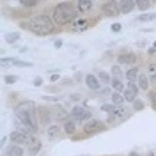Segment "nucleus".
I'll list each match as a JSON object with an SVG mask.
<instances>
[{
  "label": "nucleus",
  "instance_id": "nucleus-33",
  "mask_svg": "<svg viewBox=\"0 0 156 156\" xmlns=\"http://www.w3.org/2000/svg\"><path fill=\"white\" fill-rule=\"evenodd\" d=\"M101 108H103L105 112H108V114H112V112H114V105H103Z\"/></svg>",
  "mask_w": 156,
  "mask_h": 156
},
{
  "label": "nucleus",
  "instance_id": "nucleus-40",
  "mask_svg": "<svg viewBox=\"0 0 156 156\" xmlns=\"http://www.w3.org/2000/svg\"><path fill=\"white\" fill-rule=\"evenodd\" d=\"M130 156H140V154H137V153H130Z\"/></svg>",
  "mask_w": 156,
  "mask_h": 156
},
{
  "label": "nucleus",
  "instance_id": "nucleus-9",
  "mask_svg": "<svg viewBox=\"0 0 156 156\" xmlns=\"http://www.w3.org/2000/svg\"><path fill=\"white\" fill-rule=\"evenodd\" d=\"M85 83H87V87L92 89V91H99V87H101V82L98 80L96 75H87V76H85Z\"/></svg>",
  "mask_w": 156,
  "mask_h": 156
},
{
  "label": "nucleus",
  "instance_id": "nucleus-37",
  "mask_svg": "<svg viewBox=\"0 0 156 156\" xmlns=\"http://www.w3.org/2000/svg\"><path fill=\"white\" fill-rule=\"evenodd\" d=\"M53 46H55V48H61V46H62V41H61V39H57V41L53 43Z\"/></svg>",
  "mask_w": 156,
  "mask_h": 156
},
{
  "label": "nucleus",
  "instance_id": "nucleus-18",
  "mask_svg": "<svg viewBox=\"0 0 156 156\" xmlns=\"http://www.w3.org/2000/svg\"><path fill=\"white\" fill-rule=\"evenodd\" d=\"M18 39H20V32H9V34H5V37H4V41L7 43V44H14Z\"/></svg>",
  "mask_w": 156,
  "mask_h": 156
},
{
  "label": "nucleus",
  "instance_id": "nucleus-4",
  "mask_svg": "<svg viewBox=\"0 0 156 156\" xmlns=\"http://www.w3.org/2000/svg\"><path fill=\"white\" fill-rule=\"evenodd\" d=\"M32 137L34 135H29V133H23V131H12L9 135V140L12 144H16V146H29V142L32 140Z\"/></svg>",
  "mask_w": 156,
  "mask_h": 156
},
{
  "label": "nucleus",
  "instance_id": "nucleus-21",
  "mask_svg": "<svg viewBox=\"0 0 156 156\" xmlns=\"http://www.w3.org/2000/svg\"><path fill=\"white\" fill-rule=\"evenodd\" d=\"M138 76H140V73H138V69H137V68H131V69H128V71H126V78H128L130 82H133V80L138 78Z\"/></svg>",
  "mask_w": 156,
  "mask_h": 156
},
{
  "label": "nucleus",
  "instance_id": "nucleus-8",
  "mask_svg": "<svg viewBox=\"0 0 156 156\" xmlns=\"http://www.w3.org/2000/svg\"><path fill=\"white\" fill-rule=\"evenodd\" d=\"M103 12L106 16H119L121 9H119V2H105L103 4Z\"/></svg>",
  "mask_w": 156,
  "mask_h": 156
},
{
  "label": "nucleus",
  "instance_id": "nucleus-20",
  "mask_svg": "<svg viewBox=\"0 0 156 156\" xmlns=\"http://www.w3.org/2000/svg\"><path fill=\"white\" fill-rule=\"evenodd\" d=\"M98 80H99L101 83H106V85H108V83H112V78H110V75L105 73V71H98Z\"/></svg>",
  "mask_w": 156,
  "mask_h": 156
},
{
  "label": "nucleus",
  "instance_id": "nucleus-39",
  "mask_svg": "<svg viewBox=\"0 0 156 156\" xmlns=\"http://www.w3.org/2000/svg\"><path fill=\"white\" fill-rule=\"evenodd\" d=\"M59 80V75H52V82H57Z\"/></svg>",
  "mask_w": 156,
  "mask_h": 156
},
{
  "label": "nucleus",
  "instance_id": "nucleus-10",
  "mask_svg": "<svg viewBox=\"0 0 156 156\" xmlns=\"http://www.w3.org/2000/svg\"><path fill=\"white\" fill-rule=\"evenodd\" d=\"M126 115V110L123 108V106H114V112L110 114V117H108V121L110 123H115V121H121V119H124Z\"/></svg>",
  "mask_w": 156,
  "mask_h": 156
},
{
  "label": "nucleus",
  "instance_id": "nucleus-26",
  "mask_svg": "<svg viewBox=\"0 0 156 156\" xmlns=\"http://www.w3.org/2000/svg\"><path fill=\"white\" fill-rule=\"evenodd\" d=\"M59 131H61V128H59L57 124H52L50 128H48V137H50V138H53V137L59 135Z\"/></svg>",
  "mask_w": 156,
  "mask_h": 156
},
{
  "label": "nucleus",
  "instance_id": "nucleus-41",
  "mask_svg": "<svg viewBox=\"0 0 156 156\" xmlns=\"http://www.w3.org/2000/svg\"><path fill=\"white\" fill-rule=\"evenodd\" d=\"M153 48H154V50H156V43H154V46H153Z\"/></svg>",
  "mask_w": 156,
  "mask_h": 156
},
{
  "label": "nucleus",
  "instance_id": "nucleus-2",
  "mask_svg": "<svg viewBox=\"0 0 156 156\" xmlns=\"http://www.w3.org/2000/svg\"><path fill=\"white\" fill-rule=\"evenodd\" d=\"M21 27L34 32V34H37V36H46V34H50L53 30V20L48 18L46 14H39V16H34L30 20L23 21Z\"/></svg>",
  "mask_w": 156,
  "mask_h": 156
},
{
  "label": "nucleus",
  "instance_id": "nucleus-7",
  "mask_svg": "<svg viewBox=\"0 0 156 156\" xmlns=\"http://www.w3.org/2000/svg\"><path fill=\"white\" fill-rule=\"evenodd\" d=\"M137 94H138V85L133 83V82L126 83V89H124V99L126 101H135Z\"/></svg>",
  "mask_w": 156,
  "mask_h": 156
},
{
  "label": "nucleus",
  "instance_id": "nucleus-27",
  "mask_svg": "<svg viewBox=\"0 0 156 156\" xmlns=\"http://www.w3.org/2000/svg\"><path fill=\"white\" fill-rule=\"evenodd\" d=\"M137 7L140 11H146V9L151 7V2H149V0H138V2H137Z\"/></svg>",
  "mask_w": 156,
  "mask_h": 156
},
{
  "label": "nucleus",
  "instance_id": "nucleus-15",
  "mask_svg": "<svg viewBox=\"0 0 156 156\" xmlns=\"http://www.w3.org/2000/svg\"><path fill=\"white\" fill-rule=\"evenodd\" d=\"M27 149H29V153H30V154H36V153L41 149V140H37L36 137H32V140L29 142Z\"/></svg>",
  "mask_w": 156,
  "mask_h": 156
},
{
  "label": "nucleus",
  "instance_id": "nucleus-23",
  "mask_svg": "<svg viewBox=\"0 0 156 156\" xmlns=\"http://www.w3.org/2000/svg\"><path fill=\"white\" fill-rule=\"evenodd\" d=\"M87 29V20H78V21H75V27H73V30L75 32H82Z\"/></svg>",
  "mask_w": 156,
  "mask_h": 156
},
{
  "label": "nucleus",
  "instance_id": "nucleus-12",
  "mask_svg": "<svg viewBox=\"0 0 156 156\" xmlns=\"http://www.w3.org/2000/svg\"><path fill=\"white\" fill-rule=\"evenodd\" d=\"M0 64H14V66H20V68H32V62H25V61H18V59H2Z\"/></svg>",
  "mask_w": 156,
  "mask_h": 156
},
{
  "label": "nucleus",
  "instance_id": "nucleus-42",
  "mask_svg": "<svg viewBox=\"0 0 156 156\" xmlns=\"http://www.w3.org/2000/svg\"><path fill=\"white\" fill-rule=\"evenodd\" d=\"M147 156H154V154H147Z\"/></svg>",
  "mask_w": 156,
  "mask_h": 156
},
{
  "label": "nucleus",
  "instance_id": "nucleus-14",
  "mask_svg": "<svg viewBox=\"0 0 156 156\" xmlns=\"http://www.w3.org/2000/svg\"><path fill=\"white\" fill-rule=\"evenodd\" d=\"M117 62L119 64H135L137 62V55H133V53H123V55H119Z\"/></svg>",
  "mask_w": 156,
  "mask_h": 156
},
{
  "label": "nucleus",
  "instance_id": "nucleus-3",
  "mask_svg": "<svg viewBox=\"0 0 156 156\" xmlns=\"http://www.w3.org/2000/svg\"><path fill=\"white\" fill-rule=\"evenodd\" d=\"M78 14V11H75V4L71 2H61L55 9H53V23L57 25H68L69 21H73Z\"/></svg>",
  "mask_w": 156,
  "mask_h": 156
},
{
  "label": "nucleus",
  "instance_id": "nucleus-36",
  "mask_svg": "<svg viewBox=\"0 0 156 156\" xmlns=\"http://www.w3.org/2000/svg\"><path fill=\"white\" fill-rule=\"evenodd\" d=\"M121 27H123L121 23H114V25H112V30L114 32H121Z\"/></svg>",
  "mask_w": 156,
  "mask_h": 156
},
{
  "label": "nucleus",
  "instance_id": "nucleus-31",
  "mask_svg": "<svg viewBox=\"0 0 156 156\" xmlns=\"http://www.w3.org/2000/svg\"><path fill=\"white\" fill-rule=\"evenodd\" d=\"M149 101L153 105V108H156V92H149Z\"/></svg>",
  "mask_w": 156,
  "mask_h": 156
},
{
  "label": "nucleus",
  "instance_id": "nucleus-16",
  "mask_svg": "<svg viewBox=\"0 0 156 156\" xmlns=\"http://www.w3.org/2000/svg\"><path fill=\"white\" fill-rule=\"evenodd\" d=\"M92 2H89V0H80V2H76V9L78 12H87V11L92 9Z\"/></svg>",
  "mask_w": 156,
  "mask_h": 156
},
{
  "label": "nucleus",
  "instance_id": "nucleus-38",
  "mask_svg": "<svg viewBox=\"0 0 156 156\" xmlns=\"http://www.w3.org/2000/svg\"><path fill=\"white\" fill-rule=\"evenodd\" d=\"M147 53H149V55H154L156 50H154V48H149V50H147Z\"/></svg>",
  "mask_w": 156,
  "mask_h": 156
},
{
  "label": "nucleus",
  "instance_id": "nucleus-34",
  "mask_svg": "<svg viewBox=\"0 0 156 156\" xmlns=\"http://www.w3.org/2000/svg\"><path fill=\"white\" fill-rule=\"evenodd\" d=\"M34 85H36V87H41V85H43V78L36 76V78H34Z\"/></svg>",
  "mask_w": 156,
  "mask_h": 156
},
{
  "label": "nucleus",
  "instance_id": "nucleus-24",
  "mask_svg": "<svg viewBox=\"0 0 156 156\" xmlns=\"http://www.w3.org/2000/svg\"><path fill=\"white\" fill-rule=\"evenodd\" d=\"M156 20V12H147V14H140L138 21H153Z\"/></svg>",
  "mask_w": 156,
  "mask_h": 156
},
{
  "label": "nucleus",
  "instance_id": "nucleus-6",
  "mask_svg": "<svg viewBox=\"0 0 156 156\" xmlns=\"http://www.w3.org/2000/svg\"><path fill=\"white\" fill-rule=\"evenodd\" d=\"M103 130H105V124L101 123V121H96V119L89 121L87 124L83 126V131H85L87 135H92V133H96V131H103Z\"/></svg>",
  "mask_w": 156,
  "mask_h": 156
},
{
  "label": "nucleus",
  "instance_id": "nucleus-35",
  "mask_svg": "<svg viewBox=\"0 0 156 156\" xmlns=\"http://www.w3.org/2000/svg\"><path fill=\"white\" fill-rule=\"evenodd\" d=\"M112 73H114V76H119V75H121V68H119V66H114V68H112Z\"/></svg>",
  "mask_w": 156,
  "mask_h": 156
},
{
  "label": "nucleus",
  "instance_id": "nucleus-25",
  "mask_svg": "<svg viewBox=\"0 0 156 156\" xmlns=\"http://www.w3.org/2000/svg\"><path fill=\"white\" fill-rule=\"evenodd\" d=\"M147 87H149L147 76L146 75H140V76H138V89H147Z\"/></svg>",
  "mask_w": 156,
  "mask_h": 156
},
{
  "label": "nucleus",
  "instance_id": "nucleus-30",
  "mask_svg": "<svg viewBox=\"0 0 156 156\" xmlns=\"http://www.w3.org/2000/svg\"><path fill=\"white\" fill-rule=\"evenodd\" d=\"M149 75H151L153 80H156V64H151L149 66Z\"/></svg>",
  "mask_w": 156,
  "mask_h": 156
},
{
  "label": "nucleus",
  "instance_id": "nucleus-29",
  "mask_svg": "<svg viewBox=\"0 0 156 156\" xmlns=\"http://www.w3.org/2000/svg\"><path fill=\"white\" fill-rule=\"evenodd\" d=\"M4 82H5V83H11V85H12V83L18 82V76H14V75H7V76H4Z\"/></svg>",
  "mask_w": 156,
  "mask_h": 156
},
{
  "label": "nucleus",
  "instance_id": "nucleus-22",
  "mask_svg": "<svg viewBox=\"0 0 156 156\" xmlns=\"http://www.w3.org/2000/svg\"><path fill=\"white\" fill-rule=\"evenodd\" d=\"M112 87H114L115 92H121V91H124V89H126V85L121 82L119 78H114V80H112Z\"/></svg>",
  "mask_w": 156,
  "mask_h": 156
},
{
  "label": "nucleus",
  "instance_id": "nucleus-19",
  "mask_svg": "<svg viewBox=\"0 0 156 156\" xmlns=\"http://www.w3.org/2000/svg\"><path fill=\"white\" fill-rule=\"evenodd\" d=\"M123 101H124V94H121V92H114V94H112V105L121 106Z\"/></svg>",
  "mask_w": 156,
  "mask_h": 156
},
{
  "label": "nucleus",
  "instance_id": "nucleus-17",
  "mask_svg": "<svg viewBox=\"0 0 156 156\" xmlns=\"http://www.w3.org/2000/svg\"><path fill=\"white\" fill-rule=\"evenodd\" d=\"M75 130H76L75 121H73V119H66V121H64V131H66L68 135H73Z\"/></svg>",
  "mask_w": 156,
  "mask_h": 156
},
{
  "label": "nucleus",
  "instance_id": "nucleus-1",
  "mask_svg": "<svg viewBox=\"0 0 156 156\" xmlns=\"http://www.w3.org/2000/svg\"><path fill=\"white\" fill-rule=\"evenodd\" d=\"M14 117L27 128V133L34 135L37 131V121H36V105L32 101H21L14 108Z\"/></svg>",
  "mask_w": 156,
  "mask_h": 156
},
{
  "label": "nucleus",
  "instance_id": "nucleus-5",
  "mask_svg": "<svg viewBox=\"0 0 156 156\" xmlns=\"http://www.w3.org/2000/svg\"><path fill=\"white\" fill-rule=\"evenodd\" d=\"M69 119H73L75 123H83V121L91 119V110H87L83 106H75L69 114Z\"/></svg>",
  "mask_w": 156,
  "mask_h": 156
},
{
  "label": "nucleus",
  "instance_id": "nucleus-32",
  "mask_svg": "<svg viewBox=\"0 0 156 156\" xmlns=\"http://www.w3.org/2000/svg\"><path fill=\"white\" fill-rule=\"evenodd\" d=\"M133 108H135V110H142V108H144V103L138 101V99H135V101H133Z\"/></svg>",
  "mask_w": 156,
  "mask_h": 156
},
{
  "label": "nucleus",
  "instance_id": "nucleus-11",
  "mask_svg": "<svg viewBox=\"0 0 156 156\" xmlns=\"http://www.w3.org/2000/svg\"><path fill=\"white\" fill-rule=\"evenodd\" d=\"M135 5H137V2H133V0H123V2H119L121 14H128V12H131Z\"/></svg>",
  "mask_w": 156,
  "mask_h": 156
},
{
  "label": "nucleus",
  "instance_id": "nucleus-28",
  "mask_svg": "<svg viewBox=\"0 0 156 156\" xmlns=\"http://www.w3.org/2000/svg\"><path fill=\"white\" fill-rule=\"evenodd\" d=\"M20 4L25 7H36V5H39V0H21Z\"/></svg>",
  "mask_w": 156,
  "mask_h": 156
},
{
  "label": "nucleus",
  "instance_id": "nucleus-13",
  "mask_svg": "<svg viewBox=\"0 0 156 156\" xmlns=\"http://www.w3.org/2000/svg\"><path fill=\"white\" fill-rule=\"evenodd\" d=\"M5 156H23V147L16 146V144H11L5 149Z\"/></svg>",
  "mask_w": 156,
  "mask_h": 156
}]
</instances>
